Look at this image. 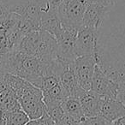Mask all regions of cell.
<instances>
[{
  "label": "cell",
  "mask_w": 125,
  "mask_h": 125,
  "mask_svg": "<svg viewBox=\"0 0 125 125\" xmlns=\"http://www.w3.org/2000/svg\"><path fill=\"white\" fill-rule=\"evenodd\" d=\"M95 58L99 68L118 84L117 99L125 105V16L114 6L99 30Z\"/></svg>",
  "instance_id": "1"
},
{
  "label": "cell",
  "mask_w": 125,
  "mask_h": 125,
  "mask_svg": "<svg viewBox=\"0 0 125 125\" xmlns=\"http://www.w3.org/2000/svg\"><path fill=\"white\" fill-rule=\"evenodd\" d=\"M88 0H63L57 10L62 25L80 29Z\"/></svg>",
  "instance_id": "2"
},
{
  "label": "cell",
  "mask_w": 125,
  "mask_h": 125,
  "mask_svg": "<svg viewBox=\"0 0 125 125\" xmlns=\"http://www.w3.org/2000/svg\"><path fill=\"white\" fill-rule=\"evenodd\" d=\"M21 110L30 120H36L46 112L43 99V93L40 89L29 82L28 87L18 99Z\"/></svg>",
  "instance_id": "3"
},
{
  "label": "cell",
  "mask_w": 125,
  "mask_h": 125,
  "mask_svg": "<svg viewBox=\"0 0 125 125\" xmlns=\"http://www.w3.org/2000/svg\"><path fill=\"white\" fill-rule=\"evenodd\" d=\"M78 30L62 26L61 32L55 38L57 42V58L61 61L70 62L76 58L75 45Z\"/></svg>",
  "instance_id": "4"
},
{
  "label": "cell",
  "mask_w": 125,
  "mask_h": 125,
  "mask_svg": "<svg viewBox=\"0 0 125 125\" xmlns=\"http://www.w3.org/2000/svg\"><path fill=\"white\" fill-rule=\"evenodd\" d=\"M99 30L81 27L77 33L75 45L76 57L82 56H94L97 49Z\"/></svg>",
  "instance_id": "5"
},
{
  "label": "cell",
  "mask_w": 125,
  "mask_h": 125,
  "mask_svg": "<svg viewBox=\"0 0 125 125\" xmlns=\"http://www.w3.org/2000/svg\"><path fill=\"white\" fill-rule=\"evenodd\" d=\"M90 90L99 95L117 99L119 86L96 64Z\"/></svg>",
  "instance_id": "6"
},
{
  "label": "cell",
  "mask_w": 125,
  "mask_h": 125,
  "mask_svg": "<svg viewBox=\"0 0 125 125\" xmlns=\"http://www.w3.org/2000/svg\"><path fill=\"white\" fill-rule=\"evenodd\" d=\"M97 64L94 56L78 57L74 61V69L77 81L82 89L88 91L91 89L93 75Z\"/></svg>",
  "instance_id": "7"
},
{
  "label": "cell",
  "mask_w": 125,
  "mask_h": 125,
  "mask_svg": "<svg viewBox=\"0 0 125 125\" xmlns=\"http://www.w3.org/2000/svg\"><path fill=\"white\" fill-rule=\"evenodd\" d=\"M59 82L67 98L73 97L78 99L84 92V89L80 87L74 69V61L68 62L64 66L59 75Z\"/></svg>",
  "instance_id": "8"
},
{
  "label": "cell",
  "mask_w": 125,
  "mask_h": 125,
  "mask_svg": "<svg viewBox=\"0 0 125 125\" xmlns=\"http://www.w3.org/2000/svg\"><path fill=\"white\" fill-rule=\"evenodd\" d=\"M98 116L110 123H113L116 119L125 116V105L118 99L101 96Z\"/></svg>",
  "instance_id": "9"
},
{
  "label": "cell",
  "mask_w": 125,
  "mask_h": 125,
  "mask_svg": "<svg viewBox=\"0 0 125 125\" xmlns=\"http://www.w3.org/2000/svg\"><path fill=\"white\" fill-rule=\"evenodd\" d=\"M110 10V8L88 4L84 13L82 27L99 30Z\"/></svg>",
  "instance_id": "10"
},
{
  "label": "cell",
  "mask_w": 125,
  "mask_h": 125,
  "mask_svg": "<svg viewBox=\"0 0 125 125\" xmlns=\"http://www.w3.org/2000/svg\"><path fill=\"white\" fill-rule=\"evenodd\" d=\"M100 98L101 95H99L91 90H85L79 96L78 99L81 103V105H82L86 117H93V116H97L99 115Z\"/></svg>",
  "instance_id": "11"
},
{
  "label": "cell",
  "mask_w": 125,
  "mask_h": 125,
  "mask_svg": "<svg viewBox=\"0 0 125 125\" xmlns=\"http://www.w3.org/2000/svg\"><path fill=\"white\" fill-rule=\"evenodd\" d=\"M29 120L22 110L16 111L1 110L0 111V125H25Z\"/></svg>",
  "instance_id": "12"
},
{
  "label": "cell",
  "mask_w": 125,
  "mask_h": 125,
  "mask_svg": "<svg viewBox=\"0 0 125 125\" xmlns=\"http://www.w3.org/2000/svg\"><path fill=\"white\" fill-rule=\"evenodd\" d=\"M62 109L64 113L69 116L81 122L83 118H85L83 110L81 105V103L77 98L68 97L64 99L62 103Z\"/></svg>",
  "instance_id": "13"
},
{
  "label": "cell",
  "mask_w": 125,
  "mask_h": 125,
  "mask_svg": "<svg viewBox=\"0 0 125 125\" xmlns=\"http://www.w3.org/2000/svg\"><path fill=\"white\" fill-rule=\"evenodd\" d=\"M0 108L3 111H16L21 110L18 99L9 89H5L0 94Z\"/></svg>",
  "instance_id": "14"
},
{
  "label": "cell",
  "mask_w": 125,
  "mask_h": 125,
  "mask_svg": "<svg viewBox=\"0 0 125 125\" xmlns=\"http://www.w3.org/2000/svg\"><path fill=\"white\" fill-rule=\"evenodd\" d=\"M45 110H46V113L56 123H58L65 115L64 111L62 109V103L60 102L45 104Z\"/></svg>",
  "instance_id": "15"
},
{
  "label": "cell",
  "mask_w": 125,
  "mask_h": 125,
  "mask_svg": "<svg viewBox=\"0 0 125 125\" xmlns=\"http://www.w3.org/2000/svg\"><path fill=\"white\" fill-rule=\"evenodd\" d=\"M16 2V0H0V22H4L13 13Z\"/></svg>",
  "instance_id": "16"
},
{
  "label": "cell",
  "mask_w": 125,
  "mask_h": 125,
  "mask_svg": "<svg viewBox=\"0 0 125 125\" xmlns=\"http://www.w3.org/2000/svg\"><path fill=\"white\" fill-rule=\"evenodd\" d=\"M79 125H111V123L104 120L100 116H93L85 117L80 122Z\"/></svg>",
  "instance_id": "17"
},
{
  "label": "cell",
  "mask_w": 125,
  "mask_h": 125,
  "mask_svg": "<svg viewBox=\"0 0 125 125\" xmlns=\"http://www.w3.org/2000/svg\"><path fill=\"white\" fill-rule=\"evenodd\" d=\"M118 0H88V4H96V5L103 6L106 8H111L116 4Z\"/></svg>",
  "instance_id": "18"
},
{
  "label": "cell",
  "mask_w": 125,
  "mask_h": 125,
  "mask_svg": "<svg viewBox=\"0 0 125 125\" xmlns=\"http://www.w3.org/2000/svg\"><path fill=\"white\" fill-rule=\"evenodd\" d=\"M80 122L77 121V120L74 119V118L69 116L68 115L65 114L63 116V117L57 123V125H79Z\"/></svg>",
  "instance_id": "19"
},
{
  "label": "cell",
  "mask_w": 125,
  "mask_h": 125,
  "mask_svg": "<svg viewBox=\"0 0 125 125\" xmlns=\"http://www.w3.org/2000/svg\"><path fill=\"white\" fill-rule=\"evenodd\" d=\"M37 120H38V125H57V123L50 117V116L46 112L43 115V116Z\"/></svg>",
  "instance_id": "20"
},
{
  "label": "cell",
  "mask_w": 125,
  "mask_h": 125,
  "mask_svg": "<svg viewBox=\"0 0 125 125\" xmlns=\"http://www.w3.org/2000/svg\"><path fill=\"white\" fill-rule=\"evenodd\" d=\"M63 0H46V2L48 3L50 10H57L58 7L60 4L62 3Z\"/></svg>",
  "instance_id": "21"
},
{
  "label": "cell",
  "mask_w": 125,
  "mask_h": 125,
  "mask_svg": "<svg viewBox=\"0 0 125 125\" xmlns=\"http://www.w3.org/2000/svg\"><path fill=\"white\" fill-rule=\"evenodd\" d=\"M7 89V86H6V82L4 80V76H0V94Z\"/></svg>",
  "instance_id": "22"
},
{
  "label": "cell",
  "mask_w": 125,
  "mask_h": 125,
  "mask_svg": "<svg viewBox=\"0 0 125 125\" xmlns=\"http://www.w3.org/2000/svg\"><path fill=\"white\" fill-rule=\"evenodd\" d=\"M25 125H38V120H29Z\"/></svg>",
  "instance_id": "23"
},
{
  "label": "cell",
  "mask_w": 125,
  "mask_h": 125,
  "mask_svg": "<svg viewBox=\"0 0 125 125\" xmlns=\"http://www.w3.org/2000/svg\"><path fill=\"white\" fill-rule=\"evenodd\" d=\"M0 111H1V108H0Z\"/></svg>",
  "instance_id": "24"
}]
</instances>
